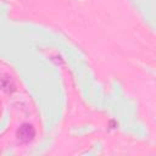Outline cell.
<instances>
[{"instance_id": "2", "label": "cell", "mask_w": 156, "mask_h": 156, "mask_svg": "<svg viewBox=\"0 0 156 156\" xmlns=\"http://www.w3.org/2000/svg\"><path fill=\"white\" fill-rule=\"evenodd\" d=\"M0 88L7 94H12L16 90V84H15V82L12 80V78L10 76L2 74L0 77Z\"/></svg>"}, {"instance_id": "1", "label": "cell", "mask_w": 156, "mask_h": 156, "mask_svg": "<svg viewBox=\"0 0 156 156\" xmlns=\"http://www.w3.org/2000/svg\"><path fill=\"white\" fill-rule=\"evenodd\" d=\"M16 138L22 144H28L35 138V128L29 123H23L16 130Z\"/></svg>"}]
</instances>
